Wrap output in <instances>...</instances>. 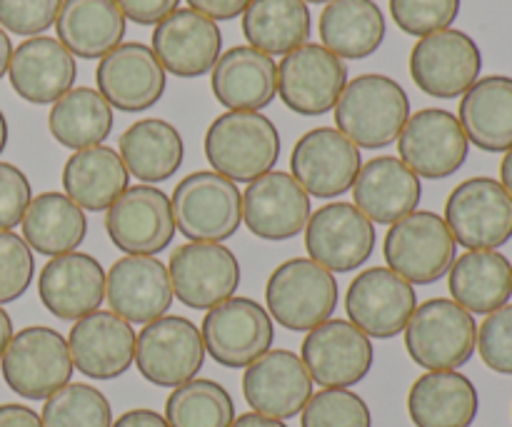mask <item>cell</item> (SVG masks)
I'll list each match as a JSON object with an SVG mask.
<instances>
[{
  "label": "cell",
  "mask_w": 512,
  "mask_h": 427,
  "mask_svg": "<svg viewBox=\"0 0 512 427\" xmlns=\"http://www.w3.org/2000/svg\"><path fill=\"white\" fill-rule=\"evenodd\" d=\"M410 118V98L398 80L380 73L358 75L335 103V125L358 148L378 150L395 143Z\"/></svg>",
  "instance_id": "1"
},
{
  "label": "cell",
  "mask_w": 512,
  "mask_h": 427,
  "mask_svg": "<svg viewBox=\"0 0 512 427\" xmlns=\"http://www.w3.org/2000/svg\"><path fill=\"white\" fill-rule=\"evenodd\" d=\"M205 158L233 183H253L280 158V133L270 118L253 110H228L205 133Z\"/></svg>",
  "instance_id": "2"
},
{
  "label": "cell",
  "mask_w": 512,
  "mask_h": 427,
  "mask_svg": "<svg viewBox=\"0 0 512 427\" xmlns=\"http://www.w3.org/2000/svg\"><path fill=\"white\" fill-rule=\"evenodd\" d=\"M175 230L190 243H223L243 225V193L215 170L185 175L170 198Z\"/></svg>",
  "instance_id": "3"
},
{
  "label": "cell",
  "mask_w": 512,
  "mask_h": 427,
  "mask_svg": "<svg viewBox=\"0 0 512 427\" xmlns=\"http://www.w3.org/2000/svg\"><path fill=\"white\" fill-rule=\"evenodd\" d=\"M268 315L293 333H310L333 318L338 308V280L310 258L285 260L265 285Z\"/></svg>",
  "instance_id": "4"
},
{
  "label": "cell",
  "mask_w": 512,
  "mask_h": 427,
  "mask_svg": "<svg viewBox=\"0 0 512 427\" xmlns=\"http://www.w3.org/2000/svg\"><path fill=\"white\" fill-rule=\"evenodd\" d=\"M478 348V325L455 300L433 298L418 305L405 328V350L420 368L458 370Z\"/></svg>",
  "instance_id": "5"
},
{
  "label": "cell",
  "mask_w": 512,
  "mask_h": 427,
  "mask_svg": "<svg viewBox=\"0 0 512 427\" xmlns=\"http://www.w3.org/2000/svg\"><path fill=\"white\" fill-rule=\"evenodd\" d=\"M383 255L388 268L410 285H433L453 268L458 243L438 213L415 210L390 225Z\"/></svg>",
  "instance_id": "6"
},
{
  "label": "cell",
  "mask_w": 512,
  "mask_h": 427,
  "mask_svg": "<svg viewBox=\"0 0 512 427\" xmlns=\"http://www.w3.org/2000/svg\"><path fill=\"white\" fill-rule=\"evenodd\" d=\"M0 370L15 395L23 400H48L73 378L68 340L45 325L23 328L10 338Z\"/></svg>",
  "instance_id": "7"
},
{
  "label": "cell",
  "mask_w": 512,
  "mask_h": 427,
  "mask_svg": "<svg viewBox=\"0 0 512 427\" xmlns=\"http://www.w3.org/2000/svg\"><path fill=\"white\" fill-rule=\"evenodd\" d=\"M483 53L468 33L438 30L410 50V78L425 95L438 100L463 98L480 80Z\"/></svg>",
  "instance_id": "8"
},
{
  "label": "cell",
  "mask_w": 512,
  "mask_h": 427,
  "mask_svg": "<svg viewBox=\"0 0 512 427\" xmlns=\"http://www.w3.org/2000/svg\"><path fill=\"white\" fill-rule=\"evenodd\" d=\"M205 345L200 328L180 315H163L135 338V368L158 388H180L203 370Z\"/></svg>",
  "instance_id": "9"
},
{
  "label": "cell",
  "mask_w": 512,
  "mask_h": 427,
  "mask_svg": "<svg viewBox=\"0 0 512 427\" xmlns=\"http://www.w3.org/2000/svg\"><path fill=\"white\" fill-rule=\"evenodd\" d=\"M443 220L463 248L498 250L512 240V198L500 180H463L448 195Z\"/></svg>",
  "instance_id": "10"
},
{
  "label": "cell",
  "mask_w": 512,
  "mask_h": 427,
  "mask_svg": "<svg viewBox=\"0 0 512 427\" xmlns=\"http://www.w3.org/2000/svg\"><path fill=\"white\" fill-rule=\"evenodd\" d=\"M205 353L223 368H248L263 358L275 338L273 318L250 298H228L208 310L203 320Z\"/></svg>",
  "instance_id": "11"
},
{
  "label": "cell",
  "mask_w": 512,
  "mask_h": 427,
  "mask_svg": "<svg viewBox=\"0 0 512 427\" xmlns=\"http://www.w3.org/2000/svg\"><path fill=\"white\" fill-rule=\"evenodd\" d=\"M398 153L418 178L445 180L465 165L470 140L450 110L425 108L410 115L400 130Z\"/></svg>",
  "instance_id": "12"
},
{
  "label": "cell",
  "mask_w": 512,
  "mask_h": 427,
  "mask_svg": "<svg viewBox=\"0 0 512 427\" xmlns=\"http://www.w3.org/2000/svg\"><path fill=\"white\" fill-rule=\"evenodd\" d=\"M348 85V65L328 48L305 43L283 55L278 65V95L293 113L315 118L335 108Z\"/></svg>",
  "instance_id": "13"
},
{
  "label": "cell",
  "mask_w": 512,
  "mask_h": 427,
  "mask_svg": "<svg viewBox=\"0 0 512 427\" xmlns=\"http://www.w3.org/2000/svg\"><path fill=\"white\" fill-rule=\"evenodd\" d=\"M300 360L320 388H353L373 370L375 350L368 335L350 320L330 318L308 333Z\"/></svg>",
  "instance_id": "14"
},
{
  "label": "cell",
  "mask_w": 512,
  "mask_h": 427,
  "mask_svg": "<svg viewBox=\"0 0 512 427\" xmlns=\"http://www.w3.org/2000/svg\"><path fill=\"white\" fill-rule=\"evenodd\" d=\"M175 300L190 310H210L233 298L240 285V263L223 243H185L168 265Z\"/></svg>",
  "instance_id": "15"
},
{
  "label": "cell",
  "mask_w": 512,
  "mask_h": 427,
  "mask_svg": "<svg viewBox=\"0 0 512 427\" xmlns=\"http://www.w3.org/2000/svg\"><path fill=\"white\" fill-rule=\"evenodd\" d=\"M360 168V148L338 128L308 130L290 153L293 178L318 200H333L353 190Z\"/></svg>",
  "instance_id": "16"
},
{
  "label": "cell",
  "mask_w": 512,
  "mask_h": 427,
  "mask_svg": "<svg viewBox=\"0 0 512 427\" xmlns=\"http://www.w3.org/2000/svg\"><path fill=\"white\" fill-rule=\"evenodd\" d=\"M375 225L353 203H328L305 225V250L310 260L330 273L363 268L375 250Z\"/></svg>",
  "instance_id": "17"
},
{
  "label": "cell",
  "mask_w": 512,
  "mask_h": 427,
  "mask_svg": "<svg viewBox=\"0 0 512 427\" xmlns=\"http://www.w3.org/2000/svg\"><path fill=\"white\" fill-rule=\"evenodd\" d=\"M415 308V288L390 268L363 270L345 295L350 323L375 340H390L405 333Z\"/></svg>",
  "instance_id": "18"
},
{
  "label": "cell",
  "mask_w": 512,
  "mask_h": 427,
  "mask_svg": "<svg viewBox=\"0 0 512 427\" xmlns=\"http://www.w3.org/2000/svg\"><path fill=\"white\" fill-rule=\"evenodd\" d=\"M110 243L125 255H158L173 243L175 220L170 198L153 185L128 188L105 215Z\"/></svg>",
  "instance_id": "19"
},
{
  "label": "cell",
  "mask_w": 512,
  "mask_h": 427,
  "mask_svg": "<svg viewBox=\"0 0 512 427\" xmlns=\"http://www.w3.org/2000/svg\"><path fill=\"white\" fill-rule=\"evenodd\" d=\"M95 85L110 108L143 113L163 98L168 80L153 48L143 43H120L100 58Z\"/></svg>",
  "instance_id": "20"
},
{
  "label": "cell",
  "mask_w": 512,
  "mask_h": 427,
  "mask_svg": "<svg viewBox=\"0 0 512 427\" xmlns=\"http://www.w3.org/2000/svg\"><path fill=\"white\" fill-rule=\"evenodd\" d=\"M168 268L155 255H125L105 275V300L110 313L135 325L163 318L173 305Z\"/></svg>",
  "instance_id": "21"
},
{
  "label": "cell",
  "mask_w": 512,
  "mask_h": 427,
  "mask_svg": "<svg viewBox=\"0 0 512 427\" xmlns=\"http://www.w3.org/2000/svg\"><path fill=\"white\" fill-rule=\"evenodd\" d=\"M313 208L298 180L280 170L260 175L243 193V223L268 243H283L305 230Z\"/></svg>",
  "instance_id": "22"
},
{
  "label": "cell",
  "mask_w": 512,
  "mask_h": 427,
  "mask_svg": "<svg viewBox=\"0 0 512 427\" xmlns=\"http://www.w3.org/2000/svg\"><path fill=\"white\" fill-rule=\"evenodd\" d=\"M223 50L218 23L193 8H178L153 30V53L175 78H200L215 68Z\"/></svg>",
  "instance_id": "23"
},
{
  "label": "cell",
  "mask_w": 512,
  "mask_h": 427,
  "mask_svg": "<svg viewBox=\"0 0 512 427\" xmlns=\"http://www.w3.org/2000/svg\"><path fill=\"white\" fill-rule=\"evenodd\" d=\"M73 368L90 380H115L135 363V330L110 310L75 320L68 335Z\"/></svg>",
  "instance_id": "24"
},
{
  "label": "cell",
  "mask_w": 512,
  "mask_h": 427,
  "mask_svg": "<svg viewBox=\"0 0 512 427\" xmlns=\"http://www.w3.org/2000/svg\"><path fill=\"white\" fill-rule=\"evenodd\" d=\"M243 395L253 413L290 420L303 413L313 395V378L290 350H268L245 368Z\"/></svg>",
  "instance_id": "25"
},
{
  "label": "cell",
  "mask_w": 512,
  "mask_h": 427,
  "mask_svg": "<svg viewBox=\"0 0 512 427\" xmlns=\"http://www.w3.org/2000/svg\"><path fill=\"white\" fill-rule=\"evenodd\" d=\"M40 303L58 320H80L105 300V270L93 255L65 253L45 263L38 278Z\"/></svg>",
  "instance_id": "26"
},
{
  "label": "cell",
  "mask_w": 512,
  "mask_h": 427,
  "mask_svg": "<svg viewBox=\"0 0 512 427\" xmlns=\"http://www.w3.org/2000/svg\"><path fill=\"white\" fill-rule=\"evenodd\" d=\"M78 65L60 40L35 35L13 50L8 78L15 93L33 105H53L75 83Z\"/></svg>",
  "instance_id": "27"
},
{
  "label": "cell",
  "mask_w": 512,
  "mask_h": 427,
  "mask_svg": "<svg viewBox=\"0 0 512 427\" xmlns=\"http://www.w3.org/2000/svg\"><path fill=\"white\" fill-rule=\"evenodd\" d=\"M355 208L378 225H393L415 213L423 198V183L400 158L380 155L360 168L353 185Z\"/></svg>",
  "instance_id": "28"
},
{
  "label": "cell",
  "mask_w": 512,
  "mask_h": 427,
  "mask_svg": "<svg viewBox=\"0 0 512 427\" xmlns=\"http://www.w3.org/2000/svg\"><path fill=\"white\" fill-rule=\"evenodd\" d=\"M210 88L215 100L228 110H253L260 113L268 108L278 93V65L270 55L235 45L223 53L210 70Z\"/></svg>",
  "instance_id": "29"
},
{
  "label": "cell",
  "mask_w": 512,
  "mask_h": 427,
  "mask_svg": "<svg viewBox=\"0 0 512 427\" xmlns=\"http://www.w3.org/2000/svg\"><path fill=\"white\" fill-rule=\"evenodd\" d=\"M478 410V388L458 370H430L408 393V415L415 427H470Z\"/></svg>",
  "instance_id": "30"
},
{
  "label": "cell",
  "mask_w": 512,
  "mask_h": 427,
  "mask_svg": "<svg viewBox=\"0 0 512 427\" xmlns=\"http://www.w3.org/2000/svg\"><path fill=\"white\" fill-rule=\"evenodd\" d=\"M55 33L73 58L100 60L125 38V15L115 0H63Z\"/></svg>",
  "instance_id": "31"
},
{
  "label": "cell",
  "mask_w": 512,
  "mask_h": 427,
  "mask_svg": "<svg viewBox=\"0 0 512 427\" xmlns=\"http://www.w3.org/2000/svg\"><path fill=\"white\" fill-rule=\"evenodd\" d=\"M455 303L470 315H490L512 298V265L498 250H468L448 270Z\"/></svg>",
  "instance_id": "32"
},
{
  "label": "cell",
  "mask_w": 512,
  "mask_h": 427,
  "mask_svg": "<svg viewBox=\"0 0 512 427\" xmlns=\"http://www.w3.org/2000/svg\"><path fill=\"white\" fill-rule=\"evenodd\" d=\"M458 120L475 148L508 153L512 148V78H480L460 100Z\"/></svg>",
  "instance_id": "33"
},
{
  "label": "cell",
  "mask_w": 512,
  "mask_h": 427,
  "mask_svg": "<svg viewBox=\"0 0 512 427\" xmlns=\"http://www.w3.org/2000/svg\"><path fill=\"white\" fill-rule=\"evenodd\" d=\"M125 170L143 185L165 183L180 170L185 158L183 135L160 118H145L130 125L118 140Z\"/></svg>",
  "instance_id": "34"
},
{
  "label": "cell",
  "mask_w": 512,
  "mask_h": 427,
  "mask_svg": "<svg viewBox=\"0 0 512 427\" xmlns=\"http://www.w3.org/2000/svg\"><path fill=\"white\" fill-rule=\"evenodd\" d=\"M128 180L123 158L108 145L75 150L63 168L65 195L90 213L108 210L128 190Z\"/></svg>",
  "instance_id": "35"
},
{
  "label": "cell",
  "mask_w": 512,
  "mask_h": 427,
  "mask_svg": "<svg viewBox=\"0 0 512 427\" xmlns=\"http://www.w3.org/2000/svg\"><path fill=\"white\" fill-rule=\"evenodd\" d=\"M323 48L340 60L370 58L385 40V15L375 0H330L318 23Z\"/></svg>",
  "instance_id": "36"
},
{
  "label": "cell",
  "mask_w": 512,
  "mask_h": 427,
  "mask_svg": "<svg viewBox=\"0 0 512 427\" xmlns=\"http://www.w3.org/2000/svg\"><path fill=\"white\" fill-rule=\"evenodd\" d=\"M20 225L30 250L48 258L75 253L88 235V218L83 208H78L65 193L35 195Z\"/></svg>",
  "instance_id": "37"
},
{
  "label": "cell",
  "mask_w": 512,
  "mask_h": 427,
  "mask_svg": "<svg viewBox=\"0 0 512 427\" xmlns=\"http://www.w3.org/2000/svg\"><path fill=\"white\" fill-rule=\"evenodd\" d=\"M313 18L303 0H250L243 10V35L265 55H288L308 43Z\"/></svg>",
  "instance_id": "38"
},
{
  "label": "cell",
  "mask_w": 512,
  "mask_h": 427,
  "mask_svg": "<svg viewBox=\"0 0 512 427\" xmlns=\"http://www.w3.org/2000/svg\"><path fill=\"white\" fill-rule=\"evenodd\" d=\"M48 130L70 150L103 145L113 133V108L95 88H70L50 108Z\"/></svg>",
  "instance_id": "39"
},
{
  "label": "cell",
  "mask_w": 512,
  "mask_h": 427,
  "mask_svg": "<svg viewBox=\"0 0 512 427\" xmlns=\"http://www.w3.org/2000/svg\"><path fill=\"white\" fill-rule=\"evenodd\" d=\"M233 420V398L215 380L193 378L165 400V423L170 427H230Z\"/></svg>",
  "instance_id": "40"
},
{
  "label": "cell",
  "mask_w": 512,
  "mask_h": 427,
  "mask_svg": "<svg viewBox=\"0 0 512 427\" xmlns=\"http://www.w3.org/2000/svg\"><path fill=\"white\" fill-rule=\"evenodd\" d=\"M40 423L43 427H110L113 410L98 388L88 383H68L45 400Z\"/></svg>",
  "instance_id": "41"
},
{
  "label": "cell",
  "mask_w": 512,
  "mask_h": 427,
  "mask_svg": "<svg viewBox=\"0 0 512 427\" xmlns=\"http://www.w3.org/2000/svg\"><path fill=\"white\" fill-rule=\"evenodd\" d=\"M300 427H373L368 403L345 388H323L310 395Z\"/></svg>",
  "instance_id": "42"
},
{
  "label": "cell",
  "mask_w": 512,
  "mask_h": 427,
  "mask_svg": "<svg viewBox=\"0 0 512 427\" xmlns=\"http://www.w3.org/2000/svg\"><path fill=\"white\" fill-rule=\"evenodd\" d=\"M390 15L403 33L425 38L455 23L460 0H390Z\"/></svg>",
  "instance_id": "43"
},
{
  "label": "cell",
  "mask_w": 512,
  "mask_h": 427,
  "mask_svg": "<svg viewBox=\"0 0 512 427\" xmlns=\"http://www.w3.org/2000/svg\"><path fill=\"white\" fill-rule=\"evenodd\" d=\"M35 278L30 245L10 230H0V305L15 303L28 293Z\"/></svg>",
  "instance_id": "44"
},
{
  "label": "cell",
  "mask_w": 512,
  "mask_h": 427,
  "mask_svg": "<svg viewBox=\"0 0 512 427\" xmlns=\"http://www.w3.org/2000/svg\"><path fill=\"white\" fill-rule=\"evenodd\" d=\"M478 353L493 373L512 375V305L490 313L478 328Z\"/></svg>",
  "instance_id": "45"
},
{
  "label": "cell",
  "mask_w": 512,
  "mask_h": 427,
  "mask_svg": "<svg viewBox=\"0 0 512 427\" xmlns=\"http://www.w3.org/2000/svg\"><path fill=\"white\" fill-rule=\"evenodd\" d=\"M60 5L63 0H0V28L35 38L55 23Z\"/></svg>",
  "instance_id": "46"
},
{
  "label": "cell",
  "mask_w": 512,
  "mask_h": 427,
  "mask_svg": "<svg viewBox=\"0 0 512 427\" xmlns=\"http://www.w3.org/2000/svg\"><path fill=\"white\" fill-rule=\"evenodd\" d=\"M33 200L28 175L10 163H0V230H13Z\"/></svg>",
  "instance_id": "47"
},
{
  "label": "cell",
  "mask_w": 512,
  "mask_h": 427,
  "mask_svg": "<svg viewBox=\"0 0 512 427\" xmlns=\"http://www.w3.org/2000/svg\"><path fill=\"white\" fill-rule=\"evenodd\" d=\"M115 3L123 10L125 20L138 25H158L178 10L180 0H115Z\"/></svg>",
  "instance_id": "48"
},
{
  "label": "cell",
  "mask_w": 512,
  "mask_h": 427,
  "mask_svg": "<svg viewBox=\"0 0 512 427\" xmlns=\"http://www.w3.org/2000/svg\"><path fill=\"white\" fill-rule=\"evenodd\" d=\"M188 3L190 8L218 23V20H233L243 15L250 0H188Z\"/></svg>",
  "instance_id": "49"
},
{
  "label": "cell",
  "mask_w": 512,
  "mask_h": 427,
  "mask_svg": "<svg viewBox=\"0 0 512 427\" xmlns=\"http://www.w3.org/2000/svg\"><path fill=\"white\" fill-rule=\"evenodd\" d=\"M0 427H43L40 415L28 405L8 403L0 405Z\"/></svg>",
  "instance_id": "50"
},
{
  "label": "cell",
  "mask_w": 512,
  "mask_h": 427,
  "mask_svg": "<svg viewBox=\"0 0 512 427\" xmlns=\"http://www.w3.org/2000/svg\"><path fill=\"white\" fill-rule=\"evenodd\" d=\"M110 427H170L165 423L163 415H158L155 410L148 408H138V410H128V413L120 415Z\"/></svg>",
  "instance_id": "51"
},
{
  "label": "cell",
  "mask_w": 512,
  "mask_h": 427,
  "mask_svg": "<svg viewBox=\"0 0 512 427\" xmlns=\"http://www.w3.org/2000/svg\"><path fill=\"white\" fill-rule=\"evenodd\" d=\"M230 427H288L283 420H275V418H265L260 413H245L240 418L233 420Z\"/></svg>",
  "instance_id": "52"
},
{
  "label": "cell",
  "mask_w": 512,
  "mask_h": 427,
  "mask_svg": "<svg viewBox=\"0 0 512 427\" xmlns=\"http://www.w3.org/2000/svg\"><path fill=\"white\" fill-rule=\"evenodd\" d=\"M10 58H13V43H10L8 33H5V30L0 28V78H3V75L8 73Z\"/></svg>",
  "instance_id": "53"
},
{
  "label": "cell",
  "mask_w": 512,
  "mask_h": 427,
  "mask_svg": "<svg viewBox=\"0 0 512 427\" xmlns=\"http://www.w3.org/2000/svg\"><path fill=\"white\" fill-rule=\"evenodd\" d=\"M10 338H13V320H10V315L0 308V358H3Z\"/></svg>",
  "instance_id": "54"
},
{
  "label": "cell",
  "mask_w": 512,
  "mask_h": 427,
  "mask_svg": "<svg viewBox=\"0 0 512 427\" xmlns=\"http://www.w3.org/2000/svg\"><path fill=\"white\" fill-rule=\"evenodd\" d=\"M500 185L510 193L512 198V148L505 153L503 163H500Z\"/></svg>",
  "instance_id": "55"
},
{
  "label": "cell",
  "mask_w": 512,
  "mask_h": 427,
  "mask_svg": "<svg viewBox=\"0 0 512 427\" xmlns=\"http://www.w3.org/2000/svg\"><path fill=\"white\" fill-rule=\"evenodd\" d=\"M5 145H8V120H5L3 110H0V155H3Z\"/></svg>",
  "instance_id": "56"
},
{
  "label": "cell",
  "mask_w": 512,
  "mask_h": 427,
  "mask_svg": "<svg viewBox=\"0 0 512 427\" xmlns=\"http://www.w3.org/2000/svg\"><path fill=\"white\" fill-rule=\"evenodd\" d=\"M303 3H325V5H328L330 0H303Z\"/></svg>",
  "instance_id": "57"
}]
</instances>
